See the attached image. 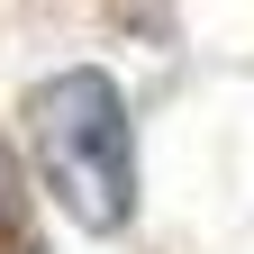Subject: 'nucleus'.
Here are the masks:
<instances>
[{
    "label": "nucleus",
    "instance_id": "1",
    "mask_svg": "<svg viewBox=\"0 0 254 254\" xmlns=\"http://www.w3.org/2000/svg\"><path fill=\"white\" fill-rule=\"evenodd\" d=\"M27 164H37L46 200L73 218L82 236H127L136 218V118L127 91L100 64H64L27 91Z\"/></svg>",
    "mask_w": 254,
    "mask_h": 254
},
{
    "label": "nucleus",
    "instance_id": "2",
    "mask_svg": "<svg viewBox=\"0 0 254 254\" xmlns=\"http://www.w3.org/2000/svg\"><path fill=\"white\" fill-rule=\"evenodd\" d=\"M9 218H18V154L0 145V227H9Z\"/></svg>",
    "mask_w": 254,
    "mask_h": 254
}]
</instances>
